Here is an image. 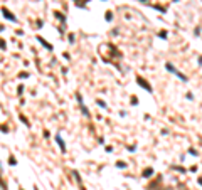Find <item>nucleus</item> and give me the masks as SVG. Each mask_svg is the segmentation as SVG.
Segmentation results:
<instances>
[{
    "mask_svg": "<svg viewBox=\"0 0 202 190\" xmlns=\"http://www.w3.org/2000/svg\"><path fill=\"white\" fill-rule=\"evenodd\" d=\"M69 42H71V44L74 42V36H73V34H69Z\"/></svg>",
    "mask_w": 202,
    "mask_h": 190,
    "instance_id": "6e6552de",
    "label": "nucleus"
},
{
    "mask_svg": "<svg viewBox=\"0 0 202 190\" xmlns=\"http://www.w3.org/2000/svg\"><path fill=\"white\" fill-rule=\"evenodd\" d=\"M167 69H168V71H170V72H174V74H177V76H179V77H180V79H182V81H187V77L184 76L182 72H179V71H177L175 67L172 66V64H167Z\"/></svg>",
    "mask_w": 202,
    "mask_h": 190,
    "instance_id": "f257e3e1",
    "label": "nucleus"
},
{
    "mask_svg": "<svg viewBox=\"0 0 202 190\" xmlns=\"http://www.w3.org/2000/svg\"><path fill=\"white\" fill-rule=\"evenodd\" d=\"M136 82H138L140 86H143V87H145V89H147L148 92H152V86H150V84H148V82L145 81V79H143V77H140V76H138V77H136Z\"/></svg>",
    "mask_w": 202,
    "mask_h": 190,
    "instance_id": "f03ea898",
    "label": "nucleus"
},
{
    "mask_svg": "<svg viewBox=\"0 0 202 190\" xmlns=\"http://www.w3.org/2000/svg\"><path fill=\"white\" fill-rule=\"evenodd\" d=\"M57 143H59V146H61V150H62V151H66V145H64V141H62V138H61V136H57Z\"/></svg>",
    "mask_w": 202,
    "mask_h": 190,
    "instance_id": "39448f33",
    "label": "nucleus"
},
{
    "mask_svg": "<svg viewBox=\"0 0 202 190\" xmlns=\"http://www.w3.org/2000/svg\"><path fill=\"white\" fill-rule=\"evenodd\" d=\"M37 41H39V42H42V46H44V47H47L49 51H51V49H52V46H51V44H47V42L44 41V39H42V37H37Z\"/></svg>",
    "mask_w": 202,
    "mask_h": 190,
    "instance_id": "20e7f679",
    "label": "nucleus"
},
{
    "mask_svg": "<svg viewBox=\"0 0 202 190\" xmlns=\"http://www.w3.org/2000/svg\"><path fill=\"white\" fill-rule=\"evenodd\" d=\"M9 162H10V165H15V158H14V157H10V158H9Z\"/></svg>",
    "mask_w": 202,
    "mask_h": 190,
    "instance_id": "0eeeda50",
    "label": "nucleus"
},
{
    "mask_svg": "<svg viewBox=\"0 0 202 190\" xmlns=\"http://www.w3.org/2000/svg\"><path fill=\"white\" fill-rule=\"evenodd\" d=\"M152 173H153V170H152V168H147L145 172H143V177H150Z\"/></svg>",
    "mask_w": 202,
    "mask_h": 190,
    "instance_id": "423d86ee",
    "label": "nucleus"
},
{
    "mask_svg": "<svg viewBox=\"0 0 202 190\" xmlns=\"http://www.w3.org/2000/svg\"><path fill=\"white\" fill-rule=\"evenodd\" d=\"M2 12H4V17H7V19H10L12 22H17V19H15V17H14V15H12V14H10V12H9V10H7L5 7L2 9Z\"/></svg>",
    "mask_w": 202,
    "mask_h": 190,
    "instance_id": "7ed1b4c3",
    "label": "nucleus"
}]
</instances>
